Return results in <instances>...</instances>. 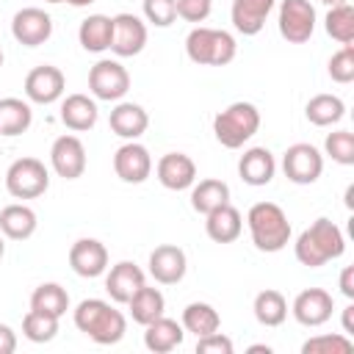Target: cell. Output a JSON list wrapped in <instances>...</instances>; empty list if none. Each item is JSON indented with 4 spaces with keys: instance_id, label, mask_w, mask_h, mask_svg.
Listing matches in <instances>:
<instances>
[{
    "instance_id": "cell-10",
    "label": "cell",
    "mask_w": 354,
    "mask_h": 354,
    "mask_svg": "<svg viewBox=\"0 0 354 354\" xmlns=\"http://www.w3.org/2000/svg\"><path fill=\"white\" fill-rule=\"evenodd\" d=\"M64 88H66V77L58 66L53 64H41V66H33L25 77V97L36 105H53L64 97Z\"/></svg>"
},
{
    "instance_id": "cell-32",
    "label": "cell",
    "mask_w": 354,
    "mask_h": 354,
    "mask_svg": "<svg viewBox=\"0 0 354 354\" xmlns=\"http://www.w3.org/2000/svg\"><path fill=\"white\" fill-rule=\"evenodd\" d=\"M252 310H254L257 324H263V326H279V324H285V318H288V301H285V296H282L279 290H274V288L260 290V293L254 296Z\"/></svg>"
},
{
    "instance_id": "cell-23",
    "label": "cell",
    "mask_w": 354,
    "mask_h": 354,
    "mask_svg": "<svg viewBox=\"0 0 354 354\" xmlns=\"http://www.w3.org/2000/svg\"><path fill=\"white\" fill-rule=\"evenodd\" d=\"M205 218H207V221H205V232H207V238L216 241V243H232V241H238L241 232H243L241 210L232 207L230 202L221 205V207H216V210H210Z\"/></svg>"
},
{
    "instance_id": "cell-33",
    "label": "cell",
    "mask_w": 354,
    "mask_h": 354,
    "mask_svg": "<svg viewBox=\"0 0 354 354\" xmlns=\"http://www.w3.org/2000/svg\"><path fill=\"white\" fill-rule=\"evenodd\" d=\"M218 326H221V315L207 301H191L183 310V329L185 332H194L196 337H205L210 332H218Z\"/></svg>"
},
{
    "instance_id": "cell-47",
    "label": "cell",
    "mask_w": 354,
    "mask_h": 354,
    "mask_svg": "<svg viewBox=\"0 0 354 354\" xmlns=\"http://www.w3.org/2000/svg\"><path fill=\"white\" fill-rule=\"evenodd\" d=\"M249 351H252V354H254V351H266V354H268L271 346H249Z\"/></svg>"
},
{
    "instance_id": "cell-16",
    "label": "cell",
    "mask_w": 354,
    "mask_h": 354,
    "mask_svg": "<svg viewBox=\"0 0 354 354\" xmlns=\"http://www.w3.org/2000/svg\"><path fill=\"white\" fill-rule=\"evenodd\" d=\"M69 266L83 279H94V277L105 274V268H108V249H105V243L97 241V238L75 241L72 249H69Z\"/></svg>"
},
{
    "instance_id": "cell-41",
    "label": "cell",
    "mask_w": 354,
    "mask_h": 354,
    "mask_svg": "<svg viewBox=\"0 0 354 354\" xmlns=\"http://www.w3.org/2000/svg\"><path fill=\"white\" fill-rule=\"evenodd\" d=\"M177 3V17L185 22H205L213 11V0H174Z\"/></svg>"
},
{
    "instance_id": "cell-37",
    "label": "cell",
    "mask_w": 354,
    "mask_h": 354,
    "mask_svg": "<svg viewBox=\"0 0 354 354\" xmlns=\"http://www.w3.org/2000/svg\"><path fill=\"white\" fill-rule=\"evenodd\" d=\"M304 354H348L354 351V340L348 335H315L304 340Z\"/></svg>"
},
{
    "instance_id": "cell-40",
    "label": "cell",
    "mask_w": 354,
    "mask_h": 354,
    "mask_svg": "<svg viewBox=\"0 0 354 354\" xmlns=\"http://www.w3.org/2000/svg\"><path fill=\"white\" fill-rule=\"evenodd\" d=\"M144 17L155 28H169L177 19V3L174 0H144Z\"/></svg>"
},
{
    "instance_id": "cell-38",
    "label": "cell",
    "mask_w": 354,
    "mask_h": 354,
    "mask_svg": "<svg viewBox=\"0 0 354 354\" xmlns=\"http://www.w3.org/2000/svg\"><path fill=\"white\" fill-rule=\"evenodd\" d=\"M324 152H326L335 163L351 166V163H354V133H348V130H335V133H329L326 141H324Z\"/></svg>"
},
{
    "instance_id": "cell-30",
    "label": "cell",
    "mask_w": 354,
    "mask_h": 354,
    "mask_svg": "<svg viewBox=\"0 0 354 354\" xmlns=\"http://www.w3.org/2000/svg\"><path fill=\"white\" fill-rule=\"evenodd\" d=\"M33 122V111L25 100L3 97L0 100V136H22Z\"/></svg>"
},
{
    "instance_id": "cell-51",
    "label": "cell",
    "mask_w": 354,
    "mask_h": 354,
    "mask_svg": "<svg viewBox=\"0 0 354 354\" xmlns=\"http://www.w3.org/2000/svg\"><path fill=\"white\" fill-rule=\"evenodd\" d=\"M0 66H3V50H0Z\"/></svg>"
},
{
    "instance_id": "cell-17",
    "label": "cell",
    "mask_w": 354,
    "mask_h": 354,
    "mask_svg": "<svg viewBox=\"0 0 354 354\" xmlns=\"http://www.w3.org/2000/svg\"><path fill=\"white\" fill-rule=\"evenodd\" d=\"M188 271V257L174 243H160L149 254V274L160 285H177Z\"/></svg>"
},
{
    "instance_id": "cell-45",
    "label": "cell",
    "mask_w": 354,
    "mask_h": 354,
    "mask_svg": "<svg viewBox=\"0 0 354 354\" xmlns=\"http://www.w3.org/2000/svg\"><path fill=\"white\" fill-rule=\"evenodd\" d=\"M343 335H354V304L343 307Z\"/></svg>"
},
{
    "instance_id": "cell-21",
    "label": "cell",
    "mask_w": 354,
    "mask_h": 354,
    "mask_svg": "<svg viewBox=\"0 0 354 354\" xmlns=\"http://www.w3.org/2000/svg\"><path fill=\"white\" fill-rule=\"evenodd\" d=\"M277 0H232V25L238 33L243 36H257L268 19V14L274 11Z\"/></svg>"
},
{
    "instance_id": "cell-6",
    "label": "cell",
    "mask_w": 354,
    "mask_h": 354,
    "mask_svg": "<svg viewBox=\"0 0 354 354\" xmlns=\"http://www.w3.org/2000/svg\"><path fill=\"white\" fill-rule=\"evenodd\" d=\"M50 188V171L39 158H19L6 171V191L14 199H36Z\"/></svg>"
},
{
    "instance_id": "cell-26",
    "label": "cell",
    "mask_w": 354,
    "mask_h": 354,
    "mask_svg": "<svg viewBox=\"0 0 354 354\" xmlns=\"http://www.w3.org/2000/svg\"><path fill=\"white\" fill-rule=\"evenodd\" d=\"M97 116H100L97 102H94L91 97H86V94H69V97L61 102V122H64L69 130H75V133L91 130V127L97 124Z\"/></svg>"
},
{
    "instance_id": "cell-29",
    "label": "cell",
    "mask_w": 354,
    "mask_h": 354,
    "mask_svg": "<svg viewBox=\"0 0 354 354\" xmlns=\"http://www.w3.org/2000/svg\"><path fill=\"white\" fill-rule=\"evenodd\" d=\"M227 202H230V185L224 180L207 177V180H199L196 185H191V207L202 216H207L210 210H216Z\"/></svg>"
},
{
    "instance_id": "cell-46",
    "label": "cell",
    "mask_w": 354,
    "mask_h": 354,
    "mask_svg": "<svg viewBox=\"0 0 354 354\" xmlns=\"http://www.w3.org/2000/svg\"><path fill=\"white\" fill-rule=\"evenodd\" d=\"M61 3H69V6H75V8H86V6H91V3H97V0H61Z\"/></svg>"
},
{
    "instance_id": "cell-15",
    "label": "cell",
    "mask_w": 354,
    "mask_h": 354,
    "mask_svg": "<svg viewBox=\"0 0 354 354\" xmlns=\"http://www.w3.org/2000/svg\"><path fill=\"white\" fill-rule=\"evenodd\" d=\"M147 44V25L136 14H116L113 17V39H111V53L119 58H133L144 50Z\"/></svg>"
},
{
    "instance_id": "cell-48",
    "label": "cell",
    "mask_w": 354,
    "mask_h": 354,
    "mask_svg": "<svg viewBox=\"0 0 354 354\" xmlns=\"http://www.w3.org/2000/svg\"><path fill=\"white\" fill-rule=\"evenodd\" d=\"M321 3H326V6L332 8V6H343V3H348V0H321Z\"/></svg>"
},
{
    "instance_id": "cell-27",
    "label": "cell",
    "mask_w": 354,
    "mask_h": 354,
    "mask_svg": "<svg viewBox=\"0 0 354 354\" xmlns=\"http://www.w3.org/2000/svg\"><path fill=\"white\" fill-rule=\"evenodd\" d=\"M36 213L22 205V202H14V205H6L0 210V232L11 241H25L36 232Z\"/></svg>"
},
{
    "instance_id": "cell-25",
    "label": "cell",
    "mask_w": 354,
    "mask_h": 354,
    "mask_svg": "<svg viewBox=\"0 0 354 354\" xmlns=\"http://www.w3.org/2000/svg\"><path fill=\"white\" fill-rule=\"evenodd\" d=\"M111 39H113V17L108 14H88L77 28V41L88 53L111 50Z\"/></svg>"
},
{
    "instance_id": "cell-4",
    "label": "cell",
    "mask_w": 354,
    "mask_h": 354,
    "mask_svg": "<svg viewBox=\"0 0 354 354\" xmlns=\"http://www.w3.org/2000/svg\"><path fill=\"white\" fill-rule=\"evenodd\" d=\"M185 53L199 66H227L235 61L238 44H235V36L227 30L196 25L185 36Z\"/></svg>"
},
{
    "instance_id": "cell-39",
    "label": "cell",
    "mask_w": 354,
    "mask_h": 354,
    "mask_svg": "<svg viewBox=\"0 0 354 354\" xmlns=\"http://www.w3.org/2000/svg\"><path fill=\"white\" fill-rule=\"evenodd\" d=\"M329 77L335 83H351L354 80V47L343 44V50H337L329 58Z\"/></svg>"
},
{
    "instance_id": "cell-9",
    "label": "cell",
    "mask_w": 354,
    "mask_h": 354,
    "mask_svg": "<svg viewBox=\"0 0 354 354\" xmlns=\"http://www.w3.org/2000/svg\"><path fill=\"white\" fill-rule=\"evenodd\" d=\"M282 171H285V177H288L290 183H296V185H310V183H315V180L321 177V171H324V155H321L313 144H304V141L290 144V147L285 149V155H282Z\"/></svg>"
},
{
    "instance_id": "cell-42",
    "label": "cell",
    "mask_w": 354,
    "mask_h": 354,
    "mask_svg": "<svg viewBox=\"0 0 354 354\" xmlns=\"http://www.w3.org/2000/svg\"><path fill=\"white\" fill-rule=\"evenodd\" d=\"M196 351L199 354H232V340L221 332H210L205 337H196Z\"/></svg>"
},
{
    "instance_id": "cell-50",
    "label": "cell",
    "mask_w": 354,
    "mask_h": 354,
    "mask_svg": "<svg viewBox=\"0 0 354 354\" xmlns=\"http://www.w3.org/2000/svg\"><path fill=\"white\" fill-rule=\"evenodd\" d=\"M44 3H61V0H44Z\"/></svg>"
},
{
    "instance_id": "cell-7",
    "label": "cell",
    "mask_w": 354,
    "mask_h": 354,
    "mask_svg": "<svg viewBox=\"0 0 354 354\" xmlns=\"http://www.w3.org/2000/svg\"><path fill=\"white\" fill-rule=\"evenodd\" d=\"M88 91L94 94V100L119 102L130 91V72L119 61L102 58L88 69Z\"/></svg>"
},
{
    "instance_id": "cell-13",
    "label": "cell",
    "mask_w": 354,
    "mask_h": 354,
    "mask_svg": "<svg viewBox=\"0 0 354 354\" xmlns=\"http://www.w3.org/2000/svg\"><path fill=\"white\" fill-rule=\"evenodd\" d=\"M332 310H335V299L324 288H307L290 304V313L301 326H324L332 318Z\"/></svg>"
},
{
    "instance_id": "cell-36",
    "label": "cell",
    "mask_w": 354,
    "mask_h": 354,
    "mask_svg": "<svg viewBox=\"0 0 354 354\" xmlns=\"http://www.w3.org/2000/svg\"><path fill=\"white\" fill-rule=\"evenodd\" d=\"M22 335L30 343H50L58 335V318L39 310H28L22 318Z\"/></svg>"
},
{
    "instance_id": "cell-11",
    "label": "cell",
    "mask_w": 354,
    "mask_h": 354,
    "mask_svg": "<svg viewBox=\"0 0 354 354\" xmlns=\"http://www.w3.org/2000/svg\"><path fill=\"white\" fill-rule=\"evenodd\" d=\"M11 36L25 47H39L53 36V19L44 8H19L11 19Z\"/></svg>"
},
{
    "instance_id": "cell-14",
    "label": "cell",
    "mask_w": 354,
    "mask_h": 354,
    "mask_svg": "<svg viewBox=\"0 0 354 354\" xmlns=\"http://www.w3.org/2000/svg\"><path fill=\"white\" fill-rule=\"evenodd\" d=\"M53 171L64 180H77L86 171V147L77 136H58L50 147Z\"/></svg>"
},
{
    "instance_id": "cell-28",
    "label": "cell",
    "mask_w": 354,
    "mask_h": 354,
    "mask_svg": "<svg viewBox=\"0 0 354 354\" xmlns=\"http://www.w3.org/2000/svg\"><path fill=\"white\" fill-rule=\"evenodd\" d=\"M127 307H130L133 321L141 324V326H147V324H152L155 318L163 315V310H166V299H163V293H160L158 288H149V285L144 282V285L130 296Z\"/></svg>"
},
{
    "instance_id": "cell-8",
    "label": "cell",
    "mask_w": 354,
    "mask_h": 354,
    "mask_svg": "<svg viewBox=\"0 0 354 354\" xmlns=\"http://www.w3.org/2000/svg\"><path fill=\"white\" fill-rule=\"evenodd\" d=\"M277 25L282 39H288L290 44H304L315 30V6L310 0H282Z\"/></svg>"
},
{
    "instance_id": "cell-19",
    "label": "cell",
    "mask_w": 354,
    "mask_h": 354,
    "mask_svg": "<svg viewBox=\"0 0 354 354\" xmlns=\"http://www.w3.org/2000/svg\"><path fill=\"white\" fill-rule=\"evenodd\" d=\"M238 174H241V180L246 185H254V188L268 185L274 180V174H277V160H274L271 149H266V147L246 149L241 155V160H238Z\"/></svg>"
},
{
    "instance_id": "cell-3",
    "label": "cell",
    "mask_w": 354,
    "mask_h": 354,
    "mask_svg": "<svg viewBox=\"0 0 354 354\" xmlns=\"http://www.w3.org/2000/svg\"><path fill=\"white\" fill-rule=\"evenodd\" d=\"M246 227H249L254 249L268 252V254L282 252L290 241L288 213L274 202H254L246 213Z\"/></svg>"
},
{
    "instance_id": "cell-35",
    "label": "cell",
    "mask_w": 354,
    "mask_h": 354,
    "mask_svg": "<svg viewBox=\"0 0 354 354\" xmlns=\"http://www.w3.org/2000/svg\"><path fill=\"white\" fill-rule=\"evenodd\" d=\"M326 33L340 41V44H351L354 41V6L343 3V6H332L326 19H324Z\"/></svg>"
},
{
    "instance_id": "cell-43",
    "label": "cell",
    "mask_w": 354,
    "mask_h": 354,
    "mask_svg": "<svg viewBox=\"0 0 354 354\" xmlns=\"http://www.w3.org/2000/svg\"><path fill=\"white\" fill-rule=\"evenodd\" d=\"M17 348V335L8 324H0V354H14Z\"/></svg>"
},
{
    "instance_id": "cell-34",
    "label": "cell",
    "mask_w": 354,
    "mask_h": 354,
    "mask_svg": "<svg viewBox=\"0 0 354 354\" xmlns=\"http://www.w3.org/2000/svg\"><path fill=\"white\" fill-rule=\"evenodd\" d=\"M30 310H39V313H47V315L61 318L69 310V293H66V288H61L58 282H41L30 293Z\"/></svg>"
},
{
    "instance_id": "cell-1",
    "label": "cell",
    "mask_w": 354,
    "mask_h": 354,
    "mask_svg": "<svg viewBox=\"0 0 354 354\" xmlns=\"http://www.w3.org/2000/svg\"><path fill=\"white\" fill-rule=\"evenodd\" d=\"M346 252V238L340 227L329 218H315L293 243V254L307 268H321Z\"/></svg>"
},
{
    "instance_id": "cell-20",
    "label": "cell",
    "mask_w": 354,
    "mask_h": 354,
    "mask_svg": "<svg viewBox=\"0 0 354 354\" xmlns=\"http://www.w3.org/2000/svg\"><path fill=\"white\" fill-rule=\"evenodd\" d=\"M144 285V271L130 263V260H122L116 263L108 274H105V290L111 296L113 304H127L130 296Z\"/></svg>"
},
{
    "instance_id": "cell-2",
    "label": "cell",
    "mask_w": 354,
    "mask_h": 354,
    "mask_svg": "<svg viewBox=\"0 0 354 354\" xmlns=\"http://www.w3.org/2000/svg\"><path fill=\"white\" fill-rule=\"evenodd\" d=\"M72 318H75V326L86 337H91L94 343H100V346H113L127 332V321H124L122 310H116L105 299H83L75 307Z\"/></svg>"
},
{
    "instance_id": "cell-44",
    "label": "cell",
    "mask_w": 354,
    "mask_h": 354,
    "mask_svg": "<svg viewBox=\"0 0 354 354\" xmlns=\"http://www.w3.org/2000/svg\"><path fill=\"white\" fill-rule=\"evenodd\" d=\"M340 293L346 299H354V266H346L340 271Z\"/></svg>"
},
{
    "instance_id": "cell-31",
    "label": "cell",
    "mask_w": 354,
    "mask_h": 354,
    "mask_svg": "<svg viewBox=\"0 0 354 354\" xmlns=\"http://www.w3.org/2000/svg\"><path fill=\"white\" fill-rule=\"evenodd\" d=\"M304 113H307V122L310 124L329 127V124H337L346 116V105H343V100L337 94H315L304 105Z\"/></svg>"
},
{
    "instance_id": "cell-12",
    "label": "cell",
    "mask_w": 354,
    "mask_h": 354,
    "mask_svg": "<svg viewBox=\"0 0 354 354\" xmlns=\"http://www.w3.org/2000/svg\"><path fill=\"white\" fill-rule=\"evenodd\" d=\"M113 171L122 183H130V185H138L144 183L149 174H152V155L144 144L138 141H127L116 149L113 155Z\"/></svg>"
},
{
    "instance_id": "cell-24",
    "label": "cell",
    "mask_w": 354,
    "mask_h": 354,
    "mask_svg": "<svg viewBox=\"0 0 354 354\" xmlns=\"http://www.w3.org/2000/svg\"><path fill=\"white\" fill-rule=\"evenodd\" d=\"M185 337V329L183 324H177L174 318H155L152 324H147V332H144V346L152 351V354H169L174 351Z\"/></svg>"
},
{
    "instance_id": "cell-5",
    "label": "cell",
    "mask_w": 354,
    "mask_h": 354,
    "mask_svg": "<svg viewBox=\"0 0 354 354\" xmlns=\"http://www.w3.org/2000/svg\"><path fill=\"white\" fill-rule=\"evenodd\" d=\"M260 130V111L252 102H232L224 111L216 113L213 119V133L216 141L227 149H238L243 147L254 133Z\"/></svg>"
},
{
    "instance_id": "cell-49",
    "label": "cell",
    "mask_w": 354,
    "mask_h": 354,
    "mask_svg": "<svg viewBox=\"0 0 354 354\" xmlns=\"http://www.w3.org/2000/svg\"><path fill=\"white\" fill-rule=\"evenodd\" d=\"M3 254H6V241H3V235H0V260H3Z\"/></svg>"
},
{
    "instance_id": "cell-18",
    "label": "cell",
    "mask_w": 354,
    "mask_h": 354,
    "mask_svg": "<svg viewBox=\"0 0 354 354\" xmlns=\"http://www.w3.org/2000/svg\"><path fill=\"white\" fill-rule=\"evenodd\" d=\"M155 174L160 180L163 188L169 191H185L196 183V163L185 155V152H166L158 166H155Z\"/></svg>"
},
{
    "instance_id": "cell-22",
    "label": "cell",
    "mask_w": 354,
    "mask_h": 354,
    "mask_svg": "<svg viewBox=\"0 0 354 354\" xmlns=\"http://www.w3.org/2000/svg\"><path fill=\"white\" fill-rule=\"evenodd\" d=\"M108 124H111V130H113L119 138L136 141V138H141V136L147 133L149 116H147V111H144L138 102H122V100H119V105H116V108L111 111V116H108Z\"/></svg>"
}]
</instances>
